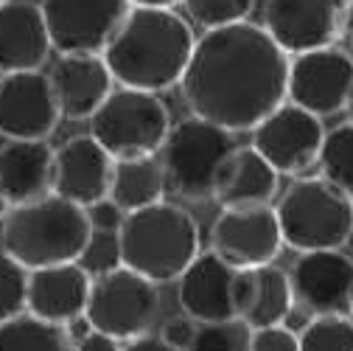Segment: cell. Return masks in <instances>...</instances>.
Listing matches in <instances>:
<instances>
[{"instance_id":"cell-4","label":"cell","mask_w":353,"mask_h":351,"mask_svg":"<svg viewBox=\"0 0 353 351\" xmlns=\"http://www.w3.org/2000/svg\"><path fill=\"white\" fill-rule=\"evenodd\" d=\"M3 250L26 270L81 261L93 242L87 211L59 194H46L34 202L14 205L0 219Z\"/></svg>"},{"instance_id":"cell-28","label":"cell","mask_w":353,"mask_h":351,"mask_svg":"<svg viewBox=\"0 0 353 351\" xmlns=\"http://www.w3.org/2000/svg\"><path fill=\"white\" fill-rule=\"evenodd\" d=\"M194 23H199L205 31L225 28L233 23H244L252 12L255 0H183Z\"/></svg>"},{"instance_id":"cell-25","label":"cell","mask_w":353,"mask_h":351,"mask_svg":"<svg viewBox=\"0 0 353 351\" xmlns=\"http://www.w3.org/2000/svg\"><path fill=\"white\" fill-rule=\"evenodd\" d=\"M0 351H73V340L65 326L23 312L0 323Z\"/></svg>"},{"instance_id":"cell-33","label":"cell","mask_w":353,"mask_h":351,"mask_svg":"<svg viewBox=\"0 0 353 351\" xmlns=\"http://www.w3.org/2000/svg\"><path fill=\"white\" fill-rule=\"evenodd\" d=\"M228 326H205V329H196V340H194L191 351H233L236 343L228 334Z\"/></svg>"},{"instance_id":"cell-38","label":"cell","mask_w":353,"mask_h":351,"mask_svg":"<svg viewBox=\"0 0 353 351\" xmlns=\"http://www.w3.org/2000/svg\"><path fill=\"white\" fill-rule=\"evenodd\" d=\"M342 247H347V256H353V231L347 234V239H345V245Z\"/></svg>"},{"instance_id":"cell-43","label":"cell","mask_w":353,"mask_h":351,"mask_svg":"<svg viewBox=\"0 0 353 351\" xmlns=\"http://www.w3.org/2000/svg\"><path fill=\"white\" fill-rule=\"evenodd\" d=\"M0 3H3V0H0Z\"/></svg>"},{"instance_id":"cell-23","label":"cell","mask_w":353,"mask_h":351,"mask_svg":"<svg viewBox=\"0 0 353 351\" xmlns=\"http://www.w3.org/2000/svg\"><path fill=\"white\" fill-rule=\"evenodd\" d=\"M54 149L48 141H6L0 146V194L9 208L51 194Z\"/></svg>"},{"instance_id":"cell-36","label":"cell","mask_w":353,"mask_h":351,"mask_svg":"<svg viewBox=\"0 0 353 351\" xmlns=\"http://www.w3.org/2000/svg\"><path fill=\"white\" fill-rule=\"evenodd\" d=\"M176 3H183V0H129V6L138 9H174Z\"/></svg>"},{"instance_id":"cell-20","label":"cell","mask_w":353,"mask_h":351,"mask_svg":"<svg viewBox=\"0 0 353 351\" xmlns=\"http://www.w3.org/2000/svg\"><path fill=\"white\" fill-rule=\"evenodd\" d=\"M233 306L236 321H241L247 329L286 323L294 310L289 276L275 265L239 270L233 281Z\"/></svg>"},{"instance_id":"cell-14","label":"cell","mask_w":353,"mask_h":351,"mask_svg":"<svg viewBox=\"0 0 353 351\" xmlns=\"http://www.w3.org/2000/svg\"><path fill=\"white\" fill-rule=\"evenodd\" d=\"M289 287L294 306L312 318L347 315L353 303V256L345 250L300 253L292 265Z\"/></svg>"},{"instance_id":"cell-41","label":"cell","mask_w":353,"mask_h":351,"mask_svg":"<svg viewBox=\"0 0 353 351\" xmlns=\"http://www.w3.org/2000/svg\"><path fill=\"white\" fill-rule=\"evenodd\" d=\"M347 3H350V6H353V0H347Z\"/></svg>"},{"instance_id":"cell-7","label":"cell","mask_w":353,"mask_h":351,"mask_svg":"<svg viewBox=\"0 0 353 351\" xmlns=\"http://www.w3.org/2000/svg\"><path fill=\"white\" fill-rule=\"evenodd\" d=\"M171 129L168 107L154 96L132 87L112 91L90 115V138L112 158H154Z\"/></svg>"},{"instance_id":"cell-42","label":"cell","mask_w":353,"mask_h":351,"mask_svg":"<svg viewBox=\"0 0 353 351\" xmlns=\"http://www.w3.org/2000/svg\"><path fill=\"white\" fill-rule=\"evenodd\" d=\"M350 312H353V303H350Z\"/></svg>"},{"instance_id":"cell-5","label":"cell","mask_w":353,"mask_h":351,"mask_svg":"<svg viewBox=\"0 0 353 351\" xmlns=\"http://www.w3.org/2000/svg\"><path fill=\"white\" fill-rule=\"evenodd\" d=\"M275 216L281 239L292 250H342L353 231V197L323 178H305L281 194Z\"/></svg>"},{"instance_id":"cell-19","label":"cell","mask_w":353,"mask_h":351,"mask_svg":"<svg viewBox=\"0 0 353 351\" xmlns=\"http://www.w3.org/2000/svg\"><path fill=\"white\" fill-rule=\"evenodd\" d=\"M48 82H51L59 115L68 121H87L104 104V99L115 91L112 87L115 82H112L104 59L96 54L62 57L51 68Z\"/></svg>"},{"instance_id":"cell-31","label":"cell","mask_w":353,"mask_h":351,"mask_svg":"<svg viewBox=\"0 0 353 351\" xmlns=\"http://www.w3.org/2000/svg\"><path fill=\"white\" fill-rule=\"evenodd\" d=\"M84 211H87V219H90V225H93V234L96 231L99 234H115L121 228V222H123V211L110 197L93 202L90 208H84Z\"/></svg>"},{"instance_id":"cell-2","label":"cell","mask_w":353,"mask_h":351,"mask_svg":"<svg viewBox=\"0 0 353 351\" xmlns=\"http://www.w3.org/2000/svg\"><path fill=\"white\" fill-rule=\"evenodd\" d=\"M194 42L191 26L174 9L132 6L101 51V59L121 87L157 96L180 84Z\"/></svg>"},{"instance_id":"cell-6","label":"cell","mask_w":353,"mask_h":351,"mask_svg":"<svg viewBox=\"0 0 353 351\" xmlns=\"http://www.w3.org/2000/svg\"><path fill=\"white\" fill-rule=\"evenodd\" d=\"M236 146L230 133L196 115L174 124L157 152L165 191L188 202L213 200L216 171Z\"/></svg>"},{"instance_id":"cell-34","label":"cell","mask_w":353,"mask_h":351,"mask_svg":"<svg viewBox=\"0 0 353 351\" xmlns=\"http://www.w3.org/2000/svg\"><path fill=\"white\" fill-rule=\"evenodd\" d=\"M73 351H121V340L104 334V332H96L90 329L79 343H73Z\"/></svg>"},{"instance_id":"cell-37","label":"cell","mask_w":353,"mask_h":351,"mask_svg":"<svg viewBox=\"0 0 353 351\" xmlns=\"http://www.w3.org/2000/svg\"><path fill=\"white\" fill-rule=\"evenodd\" d=\"M6 211H9V202H6V197H3V194H0V219L6 216Z\"/></svg>"},{"instance_id":"cell-1","label":"cell","mask_w":353,"mask_h":351,"mask_svg":"<svg viewBox=\"0 0 353 351\" xmlns=\"http://www.w3.org/2000/svg\"><path fill=\"white\" fill-rule=\"evenodd\" d=\"M286 73L289 57L261 26L244 20L194 42L180 87L191 115L236 135L252 133L286 102Z\"/></svg>"},{"instance_id":"cell-17","label":"cell","mask_w":353,"mask_h":351,"mask_svg":"<svg viewBox=\"0 0 353 351\" xmlns=\"http://www.w3.org/2000/svg\"><path fill=\"white\" fill-rule=\"evenodd\" d=\"M112 169L115 160L90 135H73L54 149L51 191L68 202L90 208L110 194Z\"/></svg>"},{"instance_id":"cell-24","label":"cell","mask_w":353,"mask_h":351,"mask_svg":"<svg viewBox=\"0 0 353 351\" xmlns=\"http://www.w3.org/2000/svg\"><path fill=\"white\" fill-rule=\"evenodd\" d=\"M165 194L163 169L154 158H132V160H115L112 180H110V200L123 211H138L146 205L160 202Z\"/></svg>"},{"instance_id":"cell-22","label":"cell","mask_w":353,"mask_h":351,"mask_svg":"<svg viewBox=\"0 0 353 351\" xmlns=\"http://www.w3.org/2000/svg\"><path fill=\"white\" fill-rule=\"evenodd\" d=\"M278 178L252 146H236L216 171L213 200L222 208H263L278 194Z\"/></svg>"},{"instance_id":"cell-16","label":"cell","mask_w":353,"mask_h":351,"mask_svg":"<svg viewBox=\"0 0 353 351\" xmlns=\"http://www.w3.org/2000/svg\"><path fill=\"white\" fill-rule=\"evenodd\" d=\"M236 267L222 261L213 250L196 253V258L176 278V301L185 318L202 326H228L236 321L233 281Z\"/></svg>"},{"instance_id":"cell-8","label":"cell","mask_w":353,"mask_h":351,"mask_svg":"<svg viewBox=\"0 0 353 351\" xmlns=\"http://www.w3.org/2000/svg\"><path fill=\"white\" fill-rule=\"evenodd\" d=\"M160 312L157 284L132 273L121 265L101 270L90 281V295L84 306V321L90 329L104 332L121 343L141 337L152 329Z\"/></svg>"},{"instance_id":"cell-3","label":"cell","mask_w":353,"mask_h":351,"mask_svg":"<svg viewBox=\"0 0 353 351\" xmlns=\"http://www.w3.org/2000/svg\"><path fill=\"white\" fill-rule=\"evenodd\" d=\"M196 253L199 228L194 216L165 200L123 214V222L115 231L118 265L152 284L176 281Z\"/></svg>"},{"instance_id":"cell-29","label":"cell","mask_w":353,"mask_h":351,"mask_svg":"<svg viewBox=\"0 0 353 351\" xmlns=\"http://www.w3.org/2000/svg\"><path fill=\"white\" fill-rule=\"evenodd\" d=\"M26 284L28 270L0 250V323H6L26 312Z\"/></svg>"},{"instance_id":"cell-18","label":"cell","mask_w":353,"mask_h":351,"mask_svg":"<svg viewBox=\"0 0 353 351\" xmlns=\"http://www.w3.org/2000/svg\"><path fill=\"white\" fill-rule=\"evenodd\" d=\"M93 276L84 270V265H54L28 270L26 284V312L48 321L57 326H68L70 321L84 315L87 295H90Z\"/></svg>"},{"instance_id":"cell-9","label":"cell","mask_w":353,"mask_h":351,"mask_svg":"<svg viewBox=\"0 0 353 351\" xmlns=\"http://www.w3.org/2000/svg\"><path fill=\"white\" fill-rule=\"evenodd\" d=\"M350 17L347 0H267L263 31L286 57L331 48Z\"/></svg>"},{"instance_id":"cell-40","label":"cell","mask_w":353,"mask_h":351,"mask_svg":"<svg viewBox=\"0 0 353 351\" xmlns=\"http://www.w3.org/2000/svg\"><path fill=\"white\" fill-rule=\"evenodd\" d=\"M350 48H353V31H350Z\"/></svg>"},{"instance_id":"cell-35","label":"cell","mask_w":353,"mask_h":351,"mask_svg":"<svg viewBox=\"0 0 353 351\" xmlns=\"http://www.w3.org/2000/svg\"><path fill=\"white\" fill-rule=\"evenodd\" d=\"M121 351H176V348H171L168 343H163L160 340V334H141V337H132V340H126L123 345H121Z\"/></svg>"},{"instance_id":"cell-27","label":"cell","mask_w":353,"mask_h":351,"mask_svg":"<svg viewBox=\"0 0 353 351\" xmlns=\"http://www.w3.org/2000/svg\"><path fill=\"white\" fill-rule=\"evenodd\" d=\"M300 351H353V321L347 315H317L297 334Z\"/></svg>"},{"instance_id":"cell-30","label":"cell","mask_w":353,"mask_h":351,"mask_svg":"<svg viewBox=\"0 0 353 351\" xmlns=\"http://www.w3.org/2000/svg\"><path fill=\"white\" fill-rule=\"evenodd\" d=\"M247 351H300V348H297V334L286 323H281L267 329H252L247 340Z\"/></svg>"},{"instance_id":"cell-13","label":"cell","mask_w":353,"mask_h":351,"mask_svg":"<svg viewBox=\"0 0 353 351\" xmlns=\"http://www.w3.org/2000/svg\"><path fill=\"white\" fill-rule=\"evenodd\" d=\"M210 250L236 270L272 265L283 250L275 208H222L210 228Z\"/></svg>"},{"instance_id":"cell-15","label":"cell","mask_w":353,"mask_h":351,"mask_svg":"<svg viewBox=\"0 0 353 351\" xmlns=\"http://www.w3.org/2000/svg\"><path fill=\"white\" fill-rule=\"evenodd\" d=\"M59 118L51 82L42 70L0 76V135L6 141H48Z\"/></svg>"},{"instance_id":"cell-32","label":"cell","mask_w":353,"mask_h":351,"mask_svg":"<svg viewBox=\"0 0 353 351\" xmlns=\"http://www.w3.org/2000/svg\"><path fill=\"white\" fill-rule=\"evenodd\" d=\"M160 340L168 343L176 351H191V345L196 340V323L191 318H171V321L163 323Z\"/></svg>"},{"instance_id":"cell-39","label":"cell","mask_w":353,"mask_h":351,"mask_svg":"<svg viewBox=\"0 0 353 351\" xmlns=\"http://www.w3.org/2000/svg\"><path fill=\"white\" fill-rule=\"evenodd\" d=\"M345 110H347V118H350V124H353V93H350V99H347Z\"/></svg>"},{"instance_id":"cell-26","label":"cell","mask_w":353,"mask_h":351,"mask_svg":"<svg viewBox=\"0 0 353 351\" xmlns=\"http://www.w3.org/2000/svg\"><path fill=\"white\" fill-rule=\"evenodd\" d=\"M317 166L323 171L325 183L353 197V124L350 121L325 133Z\"/></svg>"},{"instance_id":"cell-10","label":"cell","mask_w":353,"mask_h":351,"mask_svg":"<svg viewBox=\"0 0 353 351\" xmlns=\"http://www.w3.org/2000/svg\"><path fill=\"white\" fill-rule=\"evenodd\" d=\"M129 9V0H42L39 15L51 48H57L62 57H101Z\"/></svg>"},{"instance_id":"cell-11","label":"cell","mask_w":353,"mask_h":351,"mask_svg":"<svg viewBox=\"0 0 353 351\" xmlns=\"http://www.w3.org/2000/svg\"><path fill=\"white\" fill-rule=\"evenodd\" d=\"M325 138L323 121L312 113L300 110L292 102L278 104L252 129V149L267 160L278 174H305L317 166L320 146Z\"/></svg>"},{"instance_id":"cell-21","label":"cell","mask_w":353,"mask_h":351,"mask_svg":"<svg viewBox=\"0 0 353 351\" xmlns=\"http://www.w3.org/2000/svg\"><path fill=\"white\" fill-rule=\"evenodd\" d=\"M51 54V39L39 6L28 0L0 3V76L39 70Z\"/></svg>"},{"instance_id":"cell-12","label":"cell","mask_w":353,"mask_h":351,"mask_svg":"<svg viewBox=\"0 0 353 351\" xmlns=\"http://www.w3.org/2000/svg\"><path fill=\"white\" fill-rule=\"evenodd\" d=\"M353 93V57L342 48L297 54L286 73V99L320 121L345 110Z\"/></svg>"}]
</instances>
